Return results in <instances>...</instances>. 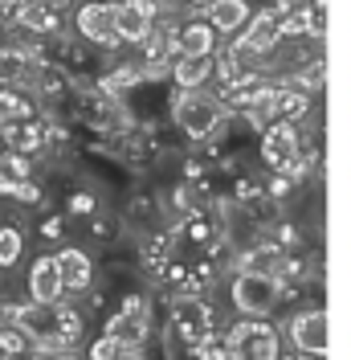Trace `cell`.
<instances>
[{
  "label": "cell",
  "mask_w": 351,
  "mask_h": 360,
  "mask_svg": "<svg viewBox=\"0 0 351 360\" xmlns=\"http://www.w3.org/2000/svg\"><path fill=\"white\" fill-rule=\"evenodd\" d=\"M208 66H213V58H208V53H188V58H180V62H176V82H180L184 90H197L200 82H204Z\"/></svg>",
  "instance_id": "cell-18"
},
{
  "label": "cell",
  "mask_w": 351,
  "mask_h": 360,
  "mask_svg": "<svg viewBox=\"0 0 351 360\" xmlns=\"http://www.w3.org/2000/svg\"><path fill=\"white\" fill-rule=\"evenodd\" d=\"M180 49H184V58H188V53H208V49H213V29H208V25H188V29L180 33Z\"/></svg>",
  "instance_id": "cell-21"
},
{
  "label": "cell",
  "mask_w": 351,
  "mask_h": 360,
  "mask_svg": "<svg viewBox=\"0 0 351 360\" xmlns=\"http://www.w3.org/2000/svg\"><path fill=\"white\" fill-rule=\"evenodd\" d=\"M217 70H220V78H225V86L241 82V70H237V53H233V49H225L217 58Z\"/></svg>",
  "instance_id": "cell-25"
},
{
  "label": "cell",
  "mask_w": 351,
  "mask_h": 360,
  "mask_svg": "<svg viewBox=\"0 0 351 360\" xmlns=\"http://www.w3.org/2000/svg\"><path fill=\"white\" fill-rule=\"evenodd\" d=\"M29 78V58L17 45H0V86H25Z\"/></svg>",
  "instance_id": "cell-17"
},
{
  "label": "cell",
  "mask_w": 351,
  "mask_h": 360,
  "mask_svg": "<svg viewBox=\"0 0 351 360\" xmlns=\"http://www.w3.org/2000/svg\"><path fill=\"white\" fill-rule=\"evenodd\" d=\"M310 107V98L303 90H278V98H274V115H282V123H294V119H303Z\"/></svg>",
  "instance_id": "cell-20"
},
{
  "label": "cell",
  "mask_w": 351,
  "mask_h": 360,
  "mask_svg": "<svg viewBox=\"0 0 351 360\" xmlns=\"http://www.w3.org/2000/svg\"><path fill=\"white\" fill-rule=\"evenodd\" d=\"M69 205H74V213H90V209H94V201H90L86 193H82V197H74Z\"/></svg>",
  "instance_id": "cell-30"
},
{
  "label": "cell",
  "mask_w": 351,
  "mask_h": 360,
  "mask_svg": "<svg viewBox=\"0 0 351 360\" xmlns=\"http://www.w3.org/2000/svg\"><path fill=\"white\" fill-rule=\"evenodd\" d=\"M107 336H114L119 344H131V348L143 344V336H147V303H143L139 295H131V299L123 303V311L107 323Z\"/></svg>",
  "instance_id": "cell-6"
},
{
  "label": "cell",
  "mask_w": 351,
  "mask_h": 360,
  "mask_svg": "<svg viewBox=\"0 0 351 360\" xmlns=\"http://www.w3.org/2000/svg\"><path fill=\"white\" fill-rule=\"evenodd\" d=\"M262 156L270 168H278L282 176H294L298 172V135L290 123H278L265 131V143H262Z\"/></svg>",
  "instance_id": "cell-3"
},
{
  "label": "cell",
  "mask_w": 351,
  "mask_h": 360,
  "mask_svg": "<svg viewBox=\"0 0 351 360\" xmlns=\"http://www.w3.org/2000/svg\"><path fill=\"white\" fill-rule=\"evenodd\" d=\"M58 274H62V287L66 291H82V287H90V258L82 254V250H62L58 258Z\"/></svg>",
  "instance_id": "cell-14"
},
{
  "label": "cell",
  "mask_w": 351,
  "mask_h": 360,
  "mask_svg": "<svg viewBox=\"0 0 351 360\" xmlns=\"http://www.w3.org/2000/svg\"><path fill=\"white\" fill-rule=\"evenodd\" d=\"M319 78H323V66H310V70H307V86H323Z\"/></svg>",
  "instance_id": "cell-31"
},
{
  "label": "cell",
  "mask_w": 351,
  "mask_h": 360,
  "mask_svg": "<svg viewBox=\"0 0 351 360\" xmlns=\"http://www.w3.org/2000/svg\"><path fill=\"white\" fill-rule=\"evenodd\" d=\"M29 348H37V344L25 336L13 319L0 323V360H13V356H21V352H29Z\"/></svg>",
  "instance_id": "cell-19"
},
{
  "label": "cell",
  "mask_w": 351,
  "mask_h": 360,
  "mask_svg": "<svg viewBox=\"0 0 351 360\" xmlns=\"http://www.w3.org/2000/svg\"><path fill=\"white\" fill-rule=\"evenodd\" d=\"M278 37H282V17H278V13H262L258 21L245 29V37H241L237 49H241V53H270Z\"/></svg>",
  "instance_id": "cell-11"
},
{
  "label": "cell",
  "mask_w": 351,
  "mask_h": 360,
  "mask_svg": "<svg viewBox=\"0 0 351 360\" xmlns=\"http://www.w3.org/2000/svg\"><path fill=\"white\" fill-rule=\"evenodd\" d=\"M114 352H119V340H114V336H102L94 348H90V360H110Z\"/></svg>",
  "instance_id": "cell-26"
},
{
  "label": "cell",
  "mask_w": 351,
  "mask_h": 360,
  "mask_svg": "<svg viewBox=\"0 0 351 360\" xmlns=\"http://www.w3.org/2000/svg\"><path fill=\"white\" fill-rule=\"evenodd\" d=\"M58 332H62V348L78 344V336H82V319H78L74 307H58Z\"/></svg>",
  "instance_id": "cell-24"
},
{
  "label": "cell",
  "mask_w": 351,
  "mask_h": 360,
  "mask_svg": "<svg viewBox=\"0 0 351 360\" xmlns=\"http://www.w3.org/2000/svg\"><path fill=\"white\" fill-rule=\"evenodd\" d=\"M197 356H200V360H229V352H225V344H217V340L208 336V340L197 348Z\"/></svg>",
  "instance_id": "cell-27"
},
{
  "label": "cell",
  "mask_w": 351,
  "mask_h": 360,
  "mask_svg": "<svg viewBox=\"0 0 351 360\" xmlns=\"http://www.w3.org/2000/svg\"><path fill=\"white\" fill-rule=\"evenodd\" d=\"M245 17H249V8H245L241 0H213L208 4V29H220V33L241 29Z\"/></svg>",
  "instance_id": "cell-15"
},
{
  "label": "cell",
  "mask_w": 351,
  "mask_h": 360,
  "mask_svg": "<svg viewBox=\"0 0 351 360\" xmlns=\"http://www.w3.org/2000/svg\"><path fill=\"white\" fill-rule=\"evenodd\" d=\"M229 360H278V340L265 323H245L233 332Z\"/></svg>",
  "instance_id": "cell-2"
},
{
  "label": "cell",
  "mask_w": 351,
  "mask_h": 360,
  "mask_svg": "<svg viewBox=\"0 0 351 360\" xmlns=\"http://www.w3.org/2000/svg\"><path fill=\"white\" fill-rule=\"evenodd\" d=\"M110 360H139V348H131V344H119V352Z\"/></svg>",
  "instance_id": "cell-29"
},
{
  "label": "cell",
  "mask_w": 351,
  "mask_h": 360,
  "mask_svg": "<svg viewBox=\"0 0 351 360\" xmlns=\"http://www.w3.org/2000/svg\"><path fill=\"white\" fill-rule=\"evenodd\" d=\"M21 119H37L33 98L21 86H0V123H21Z\"/></svg>",
  "instance_id": "cell-16"
},
{
  "label": "cell",
  "mask_w": 351,
  "mask_h": 360,
  "mask_svg": "<svg viewBox=\"0 0 351 360\" xmlns=\"http://www.w3.org/2000/svg\"><path fill=\"white\" fill-rule=\"evenodd\" d=\"M176 332H180L184 344L197 352L200 344L213 336V315H208V307H204L200 299H180V303H176Z\"/></svg>",
  "instance_id": "cell-4"
},
{
  "label": "cell",
  "mask_w": 351,
  "mask_h": 360,
  "mask_svg": "<svg viewBox=\"0 0 351 360\" xmlns=\"http://www.w3.org/2000/svg\"><path fill=\"white\" fill-rule=\"evenodd\" d=\"M78 29L90 41L114 45L119 41V33H114V4H82L78 8Z\"/></svg>",
  "instance_id": "cell-9"
},
{
  "label": "cell",
  "mask_w": 351,
  "mask_h": 360,
  "mask_svg": "<svg viewBox=\"0 0 351 360\" xmlns=\"http://www.w3.org/2000/svg\"><path fill=\"white\" fill-rule=\"evenodd\" d=\"M233 295H237V307L241 311H270V303L278 299V278L274 274H249L245 270L241 278H237V287H233Z\"/></svg>",
  "instance_id": "cell-7"
},
{
  "label": "cell",
  "mask_w": 351,
  "mask_h": 360,
  "mask_svg": "<svg viewBox=\"0 0 351 360\" xmlns=\"http://www.w3.org/2000/svg\"><path fill=\"white\" fill-rule=\"evenodd\" d=\"M13 21L21 25V29H29V33H53L58 29V8L49 0H21V8H17Z\"/></svg>",
  "instance_id": "cell-13"
},
{
  "label": "cell",
  "mask_w": 351,
  "mask_h": 360,
  "mask_svg": "<svg viewBox=\"0 0 351 360\" xmlns=\"http://www.w3.org/2000/svg\"><path fill=\"white\" fill-rule=\"evenodd\" d=\"M319 29H323V21L314 8H298V13L282 17V33H319Z\"/></svg>",
  "instance_id": "cell-22"
},
{
  "label": "cell",
  "mask_w": 351,
  "mask_h": 360,
  "mask_svg": "<svg viewBox=\"0 0 351 360\" xmlns=\"http://www.w3.org/2000/svg\"><path fill=\"white\" fill-rule=\"evenodd\" d=\"M62 274H58V262L53 258H37L33 270H29V295H33V303H58L62 299Z\"/></svg>",
  "instance_id": "cell-10"
},
{
  "label": "cell",
  "mask_w": 351,
  "mask_h": 360,
  "mask_svg": "<svg viewBox=\"0 0 351 360\" xmlns=\"http://www.w3.org/2000/svg\"><path fill=\"white\" fill-rule=\"evenodd\" d=\"M294 344L310 356L327 352V319H323V311H307L294 319Z\"/></svg>",
  "instance_id": "cell-12"
},
{
  "label": "cell",
  "mask_w": 351,
  "mask_h": 360,
  "mask_svg": "<svg viewBox=\"0 0 351 360\" xmlns=\"http://www.w3.org/2000/svg\"><path fill=\"white\" fill-rule=\"evenodd\" d=\"M152 17H155L152 0H127V4H114V33H119V41H147V33H152Z\"/></svg>",
  "instance_id": "cell-5"
},
{
  "label": "cell",
  "mask_w": 351,
  "mask_h": 360,
  "mask_svg": "<svg viewBox=\"0 0 351 360\" xmlns=\"http://www.w3.org/2000/svg\"><path fill=\"white\" fill-rule=\"evenodd\" d=\"M21 258V229L0 225V266H13Z\"/></svg>",
  "instance_id": "cell-23"
},
{
  "label": "cell",
  "mask_w": 351,
  "mask_h": 360,
  "mask_svg": "<svg viewBox=\"0 0 351 360\" xmlns=\"http://www.w3.org/2000/svg\"><path fill=\"white\" fill-rule=\"evenodd\" d=\"M176 123L200 139V135H208L220 123V103L208 98V94H200V90H184L176 98Z\"/></svg>",
  "instance_id": "cell-1"
},
{
  "label": "cell",
  "mask_w": 351,
  "mask_h": 360,
  "mask_svg": "<svg viewBox=\"0 0 351 360\" xmlns=\"http://www.w3.org/2000/svg\"><path fill=\"white\" fill-rule=\"evenodd\" d=\"M13 360H66V352H53V348H29V352H21V356Z\"/></svg>",
  "instance_id": "cell-28"
},
{
  "label": "cell",
  "mask_w": 351,
  "mask_h": 360,
  "mask_svg": "<svg viewBox=\"0 0 351 360\" xmlns=\"http://www.w3.org/2000/svg\"><path fill=\"white\" fill-rule=\"evenodd\" d=\"M0 139H4V148H8V152H17V156H33V152H41V148H45L49 127H45V123H37V119L0 123Z\"/></svg>",
  "instance_id": "cell-8"
}]
</instances>
